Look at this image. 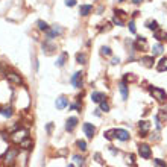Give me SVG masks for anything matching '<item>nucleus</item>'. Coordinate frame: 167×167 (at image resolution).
<instances>
[{"label": "nucleus", "mask_w": 167, "mask_h": 167, "mask_svg": "<svg viewBox=\"0 0 167 167\" xmlns=\"http://www.w3.org/2000/svg\"><path fill=\"white\" fill-rule=\"evenodd\" d=\"M17 157H19V150L17 149H14V148L8 149L6 153H5V157H3V164L5 166H12L17 161Z\"/></svg>", "instance_id": "1"}, {"label": "nucleus", "mask_w": 167, "mask_h": 167, "mask_svg": "<svg viewBox=\"0 0 167 167\" xmlns=\"http://www.w3.org/2000/svg\"><path fill=\"white\" fill-rule=\"evenodd\" d=\"M29 137V131L27 129H19L15 131V132H12V135H11V141L12 143H15V144H20L23 140H26Z\"/></svg>", "instance_id": "2"}, {"label": "nucleus", "mask_w": 167, "mask_h": 167, "mask_svg": "<svg viewBox=\"0 0 167 167\" xmlns=\"http://www.w3.org/2000/svg\"><path fill=\"white\" fill-rule=\"evenodd\" d=\"M149 93L152 94L158 102H161V103H164L167 100V94L164 90H161V88H157V87H149Z\"/></svg>", "instance_id": "3"}, {"label": "nucleus", "mask_w": 167, "mask_h": 167, "mask_svg": "<svg viewBox=\"0 0 167 167\" xmlns=\"http://www.w3.org/2000/svg\"><path fill=\"white\" fill-rule=\"evenodd\" d=\"M62 32H64V29L61 27V26H52V27H49L47 31H46V37L47 40H53L56 37H61L62 35Z\"/></svg>", "instance_id": "4"}, {"label": "nucleus", "mask_w": 167, "mask_h": 167, "mask_svg": "<svg viewBox=\"0 0 167 167\" xmlns=\"http://www.w3.org/2000/svg\"><path fill=\"white\" fill-rule=\"evenodd\" d=\"M6 79L11 82V84H14V85H21L23 84V79H21V76L17 73H14V72H9V73H6Z\"/></svg>", "instance_id": "5"}, {"label": "nucleus", "mask_w": 167, "mask_h": 167, "mask_svg": "<svg viewBox=\"0 0 167 167\" xmlns=\"http://www.w3.org/2000/svg\"><path fill=\"white\" fill-rule=\"evenodd\" d=\"M55 50H56V46L50 43V40H46V41L43 43V52H44L46 55H52Z\"/></svg>", "instance_id": "6"}, {"label": "nucleus", "mask_w": 167, "mask_h": 167, "mask_svg": "<svg viewBox=\"0 0 167 167\" xmlns=\"http://www.w3.org/2000/svg\"><path fill=\"white\" fill-rule=\"evenodd\" d=\"M72 84H73L74 88H81L82 87V73L81 72H76L72 76Z\"/></svg>", "instance_id": "7"}, {"label": "nucleus", "mask_w": 167, "mask_h": 167, "mask_svg": "<svg viewBox=\"0 0 167 167\" xmlns=\"http://www.w3.org/2000/svg\"><path fill=\"white\" fill-rule=\"evenodd\" d=\"M138 153L141 155V158H146L148 160V158H150V153L152 152H150V148H149L148 144H140L138 146Z\"/></svg>", "instance_id": "8"}, {"label": "nucleus", "mask_w": 167, "mask_h": 167, "mask_svg": "<svg viewBox=\"0 0 167 167\" xmlns=\"http://www.w3.org/2000/svg\"><path fill=\"white\" fill-rule=\"evenodd\" d=\"M56 108L58 110H64L65 106H69V99L65 97V96H59L58 99H56Z\"/></svg>", "instance_id": "9"}, {"label": "nucleus", "mask_w": 167, "mask_h": 167, "mask_svg": "<svg viewBox=\"0 0 167 167\" xmlns=\"http://www.w3.org/2000/svg\"><path fill=\"white\" fill-rule=\"evenodd\" d=\"M115 137L120 141H126V140H129V132L125 129H115Z\"/></svg>", "instance_id": "10"}, {"label": "nucleus", "mask_w": 167, "mask_h": 167, "mask_svg": "<svg viewBox=\"0 0 167 167\" xmlns=\"http://www.w3.org/2000/svg\"><path fill=\"white\" fill-rule=\"evenodd\" d=\"M91 11H93L91 5H81V8H79V14L84 15V17H87L88 14H91Z\"/></svg>", "instance_id": "11"}, {"label": "nucleus", "mask_w": 167, "mask_h": 167, "mask_svg": "<svg viewBox=\"0 0 167 167\" xmlns=\"http://www.w3.org/2000/svg\"><path fill=\"white\" fill-rule=\"evenodd\" d=\"M84 131H85V135H87L88 138H93V137H94V132H96V129H94L93 125L85 123V125H84Z\"/></svg>", "instance_id": "12"}, {"label": "nucleus", "mask_w": 167, "mask_h": 167, "mask_svg": "<svg viewBox=\"0 0 167 167\" xmlns=\"http://www.w3.org/2000/svg\"><path fill=\"white\" fill-rule=\"evenodd\" d=\"M76 125H77V119L76 117H70L69 120H67V125H65V129L69 131V132H72V131L76 128Z\"/></svg>", "instance_id": "13"}, {"label": "nucleus", "mask_w": 167, "mask_h": 167, "mask_svg": "<svg viewBox=\"0 0 167 167\" xmlns=\"http://www.w3.org/2000/svg\"><path fill=\"white\" fill-rule=\"evenodd\" d=\"M138 128H140V132H141V135H144V134H148L149 129H150V123H149V122H140Z\"/></svg>", "instance_id": "14"}, {"label": "nucleus", "mask_w": 167, "mask_h": 167, "mask_svg": "<svg viewBox=\"0 0 167 167\" xmlns=\"http://www.w3.org/2000/svg\"><path fill=\"white\" fill-rule=\"evenodd\" d=\"M105 99V94L100 93V91H94L93 94H91V100L93 102H102Z\"/></svg>", "instance_id": "15"}, {"label": "nucleus", "mask_w": 167, "mask_h": 167, "mask_svg": "<svg viewBox=\"0 0 167 167\" xmlns=\"http://www.w3.org/2000/svg\"><path fill=\"white\" fill-rule=\"evenodd\" d=\"M120 93H122L123 100H126V99H128V85H126V82H125V81L120 84Z\"/></svg>", "instance_id": "16"}, {"label": "nucleus", "mask_w": 167, "mask_h": 167, "mask_svg": "<svg viewBox=\"0 0 167 167\" xmlns=\"http://www.w3.org/2000/svg\"><path fill=\"white\" fill-rule=\"evenodd\" d=\"M67 58H69V55H67L65 52H64V53H61V56L56 59V65H58V67H64V64H65Z\"/></svg>", "instance_id": "17"}, {"label": "nucleus", "mask_w": 167, "mask_h": 167, "mask_svg": "<svg viewBox=\"0 0 167 167\" xmlns=\"http://www.w3.org/2000/svg\"><path fill=\"white\" fill-rule=\"evenodd\" d=\"M141 64L146 67H152L153 65V56H143L141 58Z\"/></svg>", "instance_id": "18"}, {"label": "nucleus", "mask_w": 167, "mask_h": 167, "mask_svg": "<svg viewBox=\"0 0 167 167\" xmlns=\"http://www.w3.org/2000/svg\"><path fill=\"white\" fill-rule=\"evenodd\" d=\"M163 50H164L163 44H155V46H153V49H152V56L161 55V53H163Z\"/></svg>", "instance_id": "19"}, {"label": "nucleus", "mask_w": 167, "mask_h": 167, "mask_svg": "<svg viewBox=\"0 0 167 167\" xmlns=\"http://www.w3.org/2000/svg\"><path fill=\"white\" fill-rule=\"evenodd\" d=\"M158 72H166L167 70V58H163L160 62H158Z\"/></svg>", "instance_id": "20"}, {"label": "nucleus", "mask_w": 167, "mask_h": 167, "mask_svg": "<svg viewBox=\"0 0 167 167\" xmlns=\"http://www.w3.org/2000/svg\"><path fill=\"white\" fill-rule=\"evenodd\" d=\"M155 120H158L160 123H161V122H167V112L164 111V110H161V111L158 112V115L155 117Z\"/></svg>", "instance_id": "21"}, {"label": "nucleus", "mask_w": 167, "mask_h": 167, "mask_svg": "<svg viewBox=\"0 0 167 167\" xmlns=\"http://www.w3.org/2000/svg\"><path fill=\"white\" fill-rule=\"evenodd\" d=\"M37 26H38V29H40V31H44V32H46V31L50 27V26H49L46 21H43V20H38V21H37Z\"/></svg>", "instance_id": "22"}, {"label": "nucleus", "mask_w": 167, "mask_h": 167, "mask_svg": "<svg viewBox=\"0 0 167 167\" xmlns=\"http://www.w3.org/2000/svg\"><path fill=\"white\" fill-rule=\"evenodd\" d=\"M20 146H21V148L24 149V150H27V149H31V148H32V141H31V140H29V137H27L26 140H23V141L20 143Z\"/></svg>", "instance_id": "23"}, {"label": "nucleus", "mask_w": 167, "mask_h": 167, "mask_svg": "<svg viewBox=\"0 0 167 167\" xmlns=\"http://www.w3.org/2000/svg\"><path fill=\"white\" fill-rule=\"evenodd\" d=\"M76 61L79 64H87V55L85 53H76Z\"/></svg>", "instance_id": "24"}, {"label": "nucleus", "mask_w": 167, "mask_h": 167, "mask_svg": "<svg viewBox=\"0 0 167 167\" xmlns=\"http://www.w3.org/2000/svg\"><path fill=\"white\" fill-rule=\"evenodd\" d=\"M0 115H3V117H11V115H12V110H11V108H0Z\"/></svg>", "instance_id": "25"}, {"label": "nucleus", "mask_w": 167, "mask_h": 167, "mask_svg": "<svg viewBox=\"0 0 167 167\" xmlns=\"http://www.w3.org/2000/svg\"><path fill=\"white\" fill-rule=\"evenodd\" d=\"M73 160H74V164H76L77 167L84 166V158H82V157H79V155H74Z\"/></svg>", "instance_id": "26"}, {"label": "nucleus", "mask_w": 167, "mask_h": 167, "mask_svg": "<svg viewBox=\"0 0 167 167\" xmlns=\"http://www.w3.org/2000/svg\"><path fill=\"white\" fill-rule=\"evenodd\" d=\"M103 135H105V138H106V140H112V138H114V137H115V129L106 131V132H105V134H103Z\"/></svg>", "instance_id": "27"}, {"label": "nucleus", "mask_w": 167, "mask_h": 167, "mask_svg": "<svg viewBox=\"0 0 167 167\" xmlns=\"http://www.w3.org/2000/svg\"><path fill=\"white\" fill-rule=\"evenodd\" d=\"M148 27L150 31H157V29H158V23H157L155 20H153V21L150 20V21H148Z\"/></svg>", "instance_id": "28"}, {"label": "nucleus", "mask_w": 167, "mask_h": 167, "mask_svg": "<svg viewBox=\"0 0 167 167\" xmlns=\"http://www.w3.org/2000/svg\"><path fill=\"white\" fill-rule=\"evenodd\" d=\"M100 111H105V112L110 111V105H108L105 100H102V102H100Z\"/></svg>", "instance_id": "29"}, {"label": "nucleus", "mask_w": 167, "mask_h": 167, "mask_svg": "<svg viewBox=\"0 0 167 167\" xmlns=\"http://www.w3.org/2000/svg\"><path fill=\"white\" fill-rule=\"evenodd\" d=\"M100 53H102V55H105V56H110V55H111V49H110L108 46H103V47H102V50H100Z\"/></svg>", "instance_id": "30"}, {"label": "nucleus", "mask_w": 167, "mask_h": 167, "mask_svg": "<svg viewBox=\"0 0 167 167\" xmlns=\"http://www.w3.org/2000/svg\"><path fill=\"white\" fill-rule=\"evenodd\" d=\"M153 164L157 167H166V161H163V160H153Z\"/></svg>", "instance_id": "31"}, {"label": "nucleus", "mask_w": 167, "mask_h": 167, "mask_svg": "<svg viewBox=\"0 0 167 167\" xmlns=\"http://www.w3.org/2000/svg\"><path fill=\"white\" fill-rule=\"evenodd\" d=\"M76 144H77V148L81 149V150H85V149H87V143H85L84 140H79Z\"/></svg>", "instance_id": "32"}, {"label": "nucleus", "mask_w": 167, "mask_h": 167, "mask_svg": "<svg viewBox=\"0 0 167 167\" xmlns=\"http://www.w3.org/2000/svg\"><path fill=\"white\" fill-rule=\"evenodd\" d=\"M112 23H114V24H117V26H123V20H120L119 17H117V15H114Z\"/></svg>", "instance_id": "33"}, {"label": "nucleus", "mask_w": 167, "mask_h": 167, "mask_svg": "<svg viewBox=\"0 0 167 167\" xmlns=\"http://www.w3.org/2000/svg\"><path fill=\"white\" fill-rule=\"evenodd\" d=\"M129 31L132 32V34H135V24H134V21H132V20L129 21Z\"/></svg>", "instance_id": "34"}, {"label": "nucleus", "mask_w": 167, "mask_h": 167, "mask_svg": "<svg viewBox=\"0 0 167 167\" xmlns=\"http://www.w3.org/2000/svg\"><path fill=\"white\" fill-rule=\"evenodd\" d=\"M65 5L72 8V6H74V5H76V0H65Z\"/></svg>", "instance_id": "35"}, {"label": "nucleus", "mask_w": 167, "mask_h": 167, "mask_svg": "<svg viewBox=\"0 0 167 167\" xmlns=\"http://www.w3.org/2000/svg\"><path fill=\"white\" fill-rule=\"evenodd\" d=\"M128 163H131L132 166L135 164V161H134V155H128Z\"/></svg>", "instance_id": "36"}, {"label": "nucleus", "mask_w": 167, "mask_h": 167, "mask_svg": "<svg viewBox=\"0 0 167 167\" xmlns=\"http://www.w3.org/2000/svg\"><path fill=\"white\" fill-rule=\"evenodd\" d=\"M94 158H96V161H97V163H100V164L103 163V161L100 160V153H96V155H94Z\"/></svg>", "instance_id": "37"}, {"label": "nucleus", "mask_w": 167, "mask_h": 167, "mask_svg": "<svg viewBox=\"0 0 167 167\" xmlns=\"http://www.w3.org/2000/svg\"><path fill=\"white\" fill-rule=\"evenodd\" d=\"M52 128H53V125H52V123H49V125H47V132H49V134H50Z\"/></svg>", "instance_id": "38"}, {"label": "nucleus", "mask_w": 167, "mask_h": 167, "mask_svg": "<svg viewBox=\"0 0 167 167\" xmlns=\"http://www.w3.org/2000/svg\"><path fill=\"white\" fill-rule=\"evenodd\" d=\"M119 62H120L119 58H112V64H119Z\"/></svg>", "instance_id": "39"}, {"label": "nucleus", "mask_w": 167, "mask_h": 167, "mask_svg": "<svg viewBox=\"0 0 167 167\" xmlns=\"http://www.w3.org/2000/svg\"><path fill=\"white\" fill-rule=\"evenodd\" d=\"M79 108H81L79 105H72V110H79Z\"/></svg>", "instance_id": "40"}, {"label": "nucleus", "mask_w": 167, "mask_h": 167, "mask_svg": "<svg viewBox=\"0 0 167 167\" xmlns=\"http://www.w3.org/2000/svg\"><path fill=\"white\" fill-rule=\"evenodd\" d=\"M132 2H134V3H135V5H140V3H141V2H143V0H132Z\"/></svg>", "instance_id": "41"}, {"label": "nucleus", "mask_w": 167, "mask_h": 167, "mask_svg": "<svg viewBox=\"0 0 167 167\" xmlns=\"http://www.w3.org/2000/svg\"><path fill=\"white\" fill-rule=\"evenodd\" d=\"M67 167H73V166H72V164H70V166H67Z\"/></svg>", "instance_id": "42"}]
</instances>
